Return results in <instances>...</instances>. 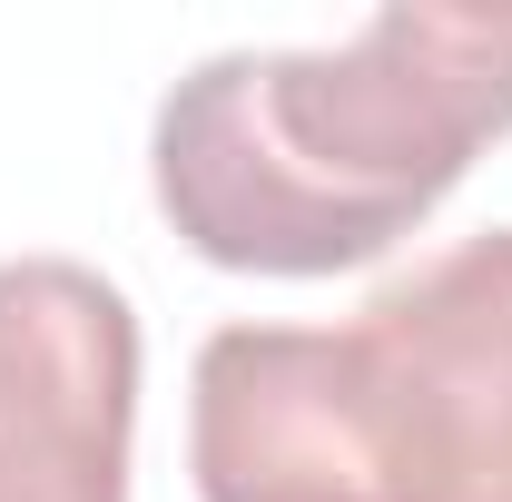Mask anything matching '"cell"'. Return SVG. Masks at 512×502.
Listing matches in <instances>:
<instances>
[{
	"label": "cell",
	"instance_id": "1",
	"mask_svg": "<svg viewBox=\"0 0 512 502\" xmlns=\"http://www.w3.org/2000/svg\"><path fill=\"white\" fill-rule=\"evenodd\" d=\"M512 138V10L404 0L335 50H217L148 128L178 247L227 276H335L414 237Z\"/></svg>",
	"mask_w": 512,
	"mask_h": 502
},
{
	"label": "cell",
	"instance_id": "2",
	"mask_svg": "<svg viewBox=\"0 0 512 502\" xmlns=\"http://www.w3.org/2000/svg\"><path fill=\"white\" fill-rule=\"evenodd\" d=\"M345 355L375 502H512V227L384 276Z\"/></svg>",
	"mask_w": 512,
	"mask_h": 502
},
{
	"label": "cell",
	"instance_id": "3",
	"mask_svg": "<svg viewBox=\"0 0 512 502\" xmlns=\"http://www.w3.org/2000/svg\"><path fill=\"white\" fill-rule=\"evenodd\" d=\"M138 306L79 256H0V502H128Z\"/></svg>",
	"mask_w": 512,
	"mask_h": 502
},
{
	"label": "cell",
	"instance_id": "4",
	"mask_svg": "<svg viewBox=\"0 0 512 502\" xmlns=\"http://www.w3.org/2000/svg\"><path fill=\"white\" fill-rule=\"evenodd\" d=\"M197 502H375L345 325H217L188 375Z\"/></svg>",
	"mask_w": 512,
	"mask_h": 502
}]
</instances>
